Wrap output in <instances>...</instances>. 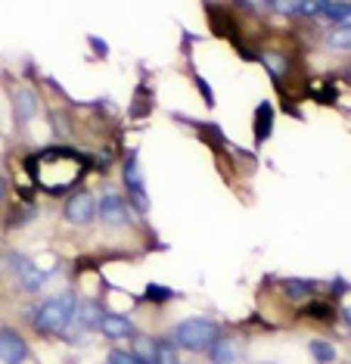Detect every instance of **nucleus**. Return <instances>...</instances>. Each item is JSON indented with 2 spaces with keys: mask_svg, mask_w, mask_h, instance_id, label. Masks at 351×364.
<instances>
[{
  "mask_svg": "<svg viewBox=\"0 0 351 364\" xmlns=\"http://www.w3.org/2000/svg\"><path fill=\"white\" fill-rule=\"evenodd\" d=\"M85 168H87L85 156L65 150V146H47V150H40L28 159L31 178L50 193H65L75 181L85 175Z\"/></svg>",
  "mask_w": 351,
  "mask_h": 364,
  "instance_id": "f257e3e1",
  "label": "nucleus"
},
{
  "mask_svg": "<svg viewBox=\"0 0 351 364\" xmlns=\"http://www.w3.org/2000/svg\"><path fill=\"white\" fill-rule=\"evenodd\" d=\"M221 330L215 321H205V318H190L183 321V324H178V330H174V339H178V346H183V349H212L215 343H218Z\"/></svg>",
  "mask_w": 351,
  "mask_h": 364,
  "instance_id": "f03ea898",
  "label": "nucleus"
},
{
  "mask_svg": "<svg viewBox=\"0 0 351 364\" xmlns=\"http://www.w3.org/2000/svg\"><path fill=\"white\" fill-rule=\"evenodd\" d=\"M75 309H78V302H75V296L69 293H63V296H56V299H50L40 305V311H38V330L40 333H60V330H65V324L72 321V314Z\"/></svg>",
  "mask_w": 351,
  "mask_h": 364,
  "instance_id": "7ed1b4c3",
  "label": "nucleus"
},
{
  "mask_svg": "<svg viewBox=\"0 0 351 364\" xmlns=\"http://www.w3.org/2000/svg\"><path fill=\"white\" fill-rule=\"evenodd\" d=\"M124 184H128V203H131L140 215H146V212H149V200H146L144 178H140V171H137V159H134V156H131L128 168H124Z\"/></svg>",
  "mask_w": 351,
  "mask_h": 364,
  "instance_id": "20e7f679",
  "label": "nucleus"
},
{
  "mask_svg": "<svg viewBox=\"0 0 351 364\" xmlns=\"http://www.w3.org/2000/svg\"><path fill=\"white\" fill-rule=\"evenodd\" d=\"M25 355H28V346H25V339L16 333V330H10V327L0 330V361L22 364Z\"/></svg>",
  "mask_w": 351,
  "mask_h": 364,
  "instance_id": "39448f33",
  "label": "nucleus"
},
{
  "mask_svg": "<svg viewBox=\"0 0 351 364\" xmlns=\"http://www.w3.org/2000/svg\"><path fill=\"white\" fill-rule=\"evenodd\" d=\"M65 218H69L72 225H87V221L94 218V200H90L87 193L69 196V203H65Z\"/></svg>",
  "mask_w": 351,
  "mask_h": 364,
  "instance_id": "423d86ee",
  "label": "nucleus"
},
{
  "mask_svg": "<svg viewBox=\"0 0 351 364\" xmlns=\"http://www.w3.org/2000/svg\"><path fill=\"white\" fill-rule=\"evenodd\" d=\"M99 215H103V221H109V225H124V221H128V203H124V196L106 193L103 200H99Z\"/></svg>",
  "mask_w": 351,
  "mask_h": 364,
  "instance_id": "0eeeda50",
  "label": "nucleus"
},
{
  "mask_svg": "<svg viewBox=\"0 0 351 364\" xmlns=\"http://www.w3.org/2000/svg\"><path fill=\"white\" fill-rule=\"evenodd\" d=\"M99 330H103L106 336L119 339V336H131L134 333V324L124 314H103V321H99Z\"/></svg>",
  "mask_w": 351,
  "mask_h": 364,
  "instance_id": "6e6552de",
  "label": "nucleus"
},
{
  "mask_svg": "<svg viewBox=\"0 0 351 364\" xmlns=\"http://www.w3.org/2000/svg\"><path fill=\"white\" fill-rule=\"evenodd\" d=\"M72 318L78 321L85 330H90V327H99V321H103V311H99L97 302H85V305H78V309H75Z\"/></svg>",
  "mask_w": 351,
  "mask_h": 364,
  "instance_id": "1a4fd4ad",
  "label": "nucleus"
},
{
  "mask_svg": "<svg viewBox=\"0 0 351 364\" xmlns=\"http://www.w3.org/2000/svg\"><path fill=\"white\" fill-rule=\"evenodd\" d=\"M16 268H19V280H22V284L28 287V289H38L40 284H44V277H47L44 271H38L28 259H16Z\"/></svg>",
  "mask_w": 351,
  "mask_h": 364,
  "instance_id": "9d476101",
  "label": "nucleus"
},
{
  "mask_svg": "<svg viewBox=\"0 0 351 364\" xmlns=\"http://www.w3.org/2000/svg\"><path fill=\"white\" fill-rule=\"evenodd\" d=\"M35 112H38V97L31 94V90H19V94H16V119L28 122Z\"/></svg>",
  "mask_w": 351,
  "mask_h": 364,
  "instance_id": "9b49d317",
  "label": "nucleus"
},
{
  "mask_svg": "<svg viewBox=\"0 0 351 364\" xmlns=\"http://www.w3.org/2000/svg\"><path fill=\"white\" fill-rule=\"evenodd\" d=\"M237 343L233 339H218V343L212 346V361L215 364H233L237 361Z\"/></svg>",
  "mask_w": 351,
  "mask_h": 364,
  "instance_id": "f8f14e48",
  "label": "nucleus"
},
{
  "mask_svg": "<svg viewBox=\"0 0 351 364\" xmlns=\"http://www.w3.org/2000/svg\"><path fill=\"white\" fill-rule=\"evenodd\" d=\"M153 358H156V364H180L178 346L168 343V339H158V343H153Z\"/></svg>",
  "mask_w": 351,
  "mask_h": 364,
  "instance_id": "ddd939ff",
  "label": "nucleus"
},
{
  "mask_svg": "<svg viewBox=\"0 0 351 364\" xmlns=\"http://www.w3.org/2000/svg\"><path fill=\"white\" fill-rule=\"evenodd\" d=\"M283 289H286V296L289 299H296V302H305V299H311L314 296V287L308 284V280H286Z\"/></svg>",
  "mask_w": 351,
  "mask_h": 364,
  "instance_id": "4468645a",
  "label": "nucleus"
},
{
  "mask_svg": "<svg viewBox=\"0 0 351 364\" xmlns=\"http://www.w3.org/2000/svg\"><path fill=\"white\" fill-rule=\"evenodd\" d=\"M271 122H274V106L261 103L258 106V144L267 140V134H271Z\"/></svg>",
  "mask_w": 351,
  "mask_h": 364,
  "instance_id": "2eb2a0df",
  "label": "nucleus"
},
{
  "mask_svg": "<svg viewBox=\"0 0 351 364\" xmlns=\"http://www.w3.org/2000/svg\"><path fill=\"white\" fill-rule=\"evenodd\" d=\"M317 13H327L333 22H342V26H345L348 16H351V6L348 4H317Z\"/></svg>",
  "mask_w": 351,
  "mask_h": 364,
  "instance_id": "dca6fc26",
  "label": "nucleus"
},
{
  "mask_svg": "<svg viewBox=\"0 0 351 364\" xmlns=\"http://www.w3.org/2000/svg\"><path fill=\"white\" fill-rule=\"evenodd\" d=\"M311 355L320 364H330L333 358H336V349H333L330 343H323V339H314V343H311Z\"/></svg>",
  "mask_w": 351,
  "mask_h": 364,
  "instance_id": "f3484780",
  "label": "nucleus"
},
{
  "mask_svg": "<svg viewBox=\"0 0 351 364\" xmlns=\"http://www.w3.org/2000/svg\"><path fill=\"white\" fill-rule=\"evenodd\" d=\"M171 289L168 287H156V284H149L146 287V299H153V302H165V299H171Z\"/></svg>",
  "mask_w": 351,
  "mask_h": 364,
  "instance_id": "a211bd4d",
  "label": "nucleus"
},
{
  "mask_svg": "<svg viewBox=\"0 0 351 364\" xmlns=\"http://www.w3.org/2000/svg\"><path fill=\"white\" fill-rule=\"evenodd\" d=\"M330 44H333V47H339V50H345V47L351 44V35H348V26H342L339 31H333V35H330Z\"/></svg>",
  "mask_w": 351,
  "mask_h": 364,
  "instance_id": "6ab92c4d",
  "label": "nucleus"
},
{
  "mask_svg": "<svg viewBox=\"0 0 351 364\" xmlns=\"http://www.w3.org/2000/svg\"><path fill=\"white\" fill-rule=\"evenodd\" d=\"M264 63H267V69H271L274 75H283V72H286V63H283L280 53H264Z\"/></svg>",
  "mask_w": 351,
  "mask_h": 364,
  "instance_id": "aec40b11",
  "label": "nucleus"
},
{
  "mask_svg": "<svg viewBox=\"0 0 351 364\" xmlns=\"http://www.w3.org/2000/svg\"><path fill=\"white\" fill-rule=\"evenodd\" d=\"M199 134H202V137H208V140H212L215 146H224V134L218 131V125H199Z\"/></svg>",
  "mask_w": 351,
  "mask_h": 364,
  "instance_id": "412c9836",
  "label": "nucleus"
},
{
  "mask_svg": "<svg viewBox=\"0 0 351 364\" xmlns=\"http://www.w3.org/2000/svg\"><path fill=\"white\" fill-rule=\"evenodd\" d=\"M109 364H149V361H140L137 355H131V352H112Z\"/></svg>",
  "mask_w": 351,
  "mask_h": 364,
  "instance_id": "4be33fe9",
  "label": "nucleus"
},
{
  "mask_svg": "<svg viewBox=\"0 0 351 364\" xmlns=\"http://www.w3.org/2000/svg\"><path fill=\"white\" fill-rule=\"evenodd\" d=\"M308 314H314V318H330V305H320V302H317V305H311V309H308Z\"/></svg>",
  "mask_w": 351,
  "mask_h": 364,
  "instance_id": "5701e85b",
  "label": "nucleus"
},
{
  "mask_svg": "<svg viewBox=\"0 0 351 364\" xmlns=\"http://www.w3.org/2000/svg\"><path fill=\"white\" fill-rule=\"evenodd\" d=\"M90 44L97 47V53H99V56H106V41H99V38H90Z\"/></svg>",
  "mask_w": 351,
  "mask_h": 364,
  "instance_id": "b1692460",
  "label": "nucleus"
},
{
  "mask_svg": "<svg viewBox=\"0 0 351 364\" xmlns=\"http://www.w3.org/2000/svg\"><path fill=\"white\" fill-rule=\"evenodd\" d=\"M0 200H4V178H0Z\"/></svg>",
  "mask_w": 351,
  "mask_h": 364,
  "instance_id": "393cba45",
  "label": "nucleus"
}]
</instances>
